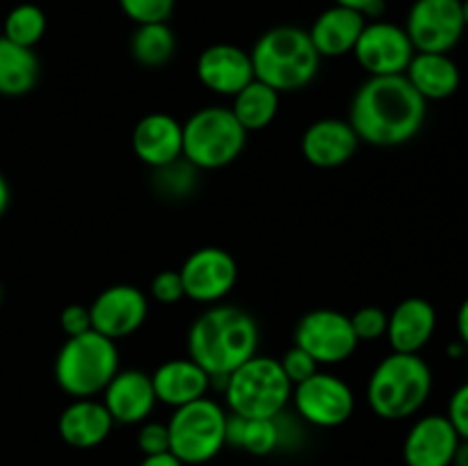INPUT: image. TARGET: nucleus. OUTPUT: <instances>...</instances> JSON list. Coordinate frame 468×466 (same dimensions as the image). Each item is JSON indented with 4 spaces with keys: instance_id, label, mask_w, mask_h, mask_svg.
<instances>
[{
    "instance_id": "f257e3e1",
    "label": "nucleus",
    "mask_w": 468,
    "mask_h": 466,
    "mask_svg": "<svg viewBox=\"0 0 468 466\" xmlns=\"http://www.w3.org/2000/svg\"><path fill=\"white\" fill-rule=\"evenodd\" d=\"M428 119V101L402 76H368L355 91L347 122L364 144L393 149L414 140Z\"/></svg>"
},
{
    "instance_id": "f03ea898",
    "label": "nucleus",
    "mask_w": 468,
    "mask_h": 466,
    "mask_svg": "<svg viewBox=\"0 0 468 466\" xmlns=\"http://www.w3.org/2000/svg\"><path fill=\"white\" fill-rule=\"evenodd\" d=\"M259 324L240 306L213 304L195 318L187 332V356L210 377H229L259 355Z\"/></svg>"
},
{
    "instance_id": "7ed1b4c3",
    "label": "nucleus",
    "mask_w": 468,
    "mask_h": 466,
    "mask_svg": "<svg viewBox=\"0 0 468 466\" xmlns=\"http://www.w3.org/2000/svg\"><path fill=\"white\" fill-rule=\"evenodd\" d=\"M250 55L256 80L265 82L279 94L309 87L323 62L309 30L300 26L270 27L256 39Z\"/></svg>"
},
{
    "instance_id": "20e7f679",
    "label": "nucleus",
    "mask_w": 468,
    "mask_h": 466,
    "mask_svg": "<svg viewBox=\"0 0 468 466\" xmlns=\"http://www.w3.org/2000/svg\"><path fill=\"white\" fill-rule=\"evenodd\" d=\"M432 387V368L423 356L391 352L370 373L366 400L379 418L407 420L423 409Z\"/></svg>"
},
{
    "instance_id": "39448f33",
    "label": "nucleus",
    "mask_w": 468,
    "mask_h": 466,
    "mask_svg": "<svg viewBox=\"0 0 468 466\" xmlns=\"http://www.w3.org/2000/svg\"><path fill=\"white\" fill-rule=\"evenodd\" d=\"M119 370L117 341L94 329L67 338L53 365L55 382L73 400L101 396Z\"/></svg>"
},
{
    "instance_id": "423d86ee",
    "label": "nucleus",
    "mask_w": 468,
    "mask_h": 466,
    "mask_svg": "<svg viewBox=\"0 0 468 466\" xmlns=\"http://www.w3.org/2000/svg\"><path fill=\"white\" fill-rule=\"evenodd\" d=\"M222 396L229 414L242 418H277L291 405L292 384L279 359L254 355L229 375Z\"/></svg>"
},
{
    "instance_id": "0eeeda50",
    "label": "nucleus",
    "mask_w": 468,
    "mask_h": 466,
    "mask_svg": "<svg viewBox=\"0 0 468 466\" xmlns=\"http://www.w3.org/2000/svg\"><path fill=\"white\" fill-rule=\"evenodd\" d=\"M247 135L231 108L208 105L183 122V158L199 172L224 169L240 158Z\"/></svg>"
},
{
    "instance_id": "6e6552de",
    "label": "nucleus",
    "mask_w": 468,
    "mask_h": 466,
    "mask_svg": "<svg viewBox=\"0 0 468 466\" xmlns=\"http://www.w3.org/2000/svg\"><path fill=\"white\" fill-rule=\"evenodd\" d=\"M227 418L229 411L208 396L176 407L167 420L169 452L186 466L208 464L227 446Z\"/></svg>"
},
{
    "instance_id": "1a4fd4ad",
    "label": "nucleus",
    "mask_w": 468,
    "mask_h": 466,
    "mask_svg": "<svg viewBox=\"0 0 468 466\" xmlns=\"http://www.w3.org/2000/svg\"><path fill=\"white\" fill-rule=\"evenodd\" d=\"M291 402L300 420L320 429L341 428L355 414V391L346 379L327 370L295 384Z\"/></svg>"
},
{
    "instance_id": "9d476101",
    "label": "nucleus",
    "mask_w": 468,
    "mask_h": 466,
    "mask_svg": "<svg viewBox=\"0 0 468 466\" xmlns=\"http://www.w3.org/2000/svg\"><path fill=\"white\" fill-rule=\"evenodd\" d=\"M295 345L314 356L318 365H338L359 347L350 315L336 309H314L295 327Z\"/></svg>"
},
{
    "instance_id": "9b49d317",
    "label": "nucleus",
    "mask_w": 468,
    "mask_h": 466,
    "mask_svg": "<svg viewBox=\"0 0 468 466\" xmlns=\"http://www.w3.org/2000/svg\"><path fill=\"white\" fill-rule=\"evenodd\" d=\"M405 30L416 53H451L466 32L462 0H414Z\"/></svg>"
},
{
    "instance_id": "f8f14e48",
    "label": "nucleus",
    "mask_w": 468,
    "mask_h": 466,
    "mask_svg": "<svg viewBox=\"0 0 468 466\" xmlns=\"http://www.w3.org/2000/svg\"><path fill=\"white\" fill-rule=\"evenodd\" d=\"M352 55L368 76H402L416 50L405 26L373 18L366 23Z\"/></svg>"
},
{
    "instance_id": "ddd939ff",
    "label": "nucleus",
    "mask_w": 468,
    "mask_h": 466,
    "mask_svg": "<svg viewBox=\"0 0 468 466\" xmlns=\"http://www.w3.org/2000/svg\"><path fill=\"white\" fill-rule=\"evenodd\" d=\"M178 274L187 300L197 304H219L236 288L238 263L231 251L222 247H201L183 260Z\"/></svg>"
},
{
    "instance_id": "4468645a",
    "label": "nucleus",
    "mask_w": 468,
    "mask_h": 466,
    "mask_svg": "<svg viewBox=\"0 0 468 466\" xmlns=\"http://www.w3.org/2000/svg\"><path fill=\"white\" fill-rule=\"evenodd\" d=\"M91 329L119 341L140 332L149 315V300L142 288L133 283H117L105 288L90 304Z\"/></svg>"
},
{
    "instance_id": "2eb2a0df",
    "label": "nucleus",
    "mask_w": 468,
    "mask_h": 466,
    "mask_svg": "<svg viewBox=\"0 0 468 466\" xmlns=\"http://www.w3.org/2000/svg\"><path fill=\"white\" fill-rule=\"evenodd\" d=\"M460 441L446 414H425L407 432L402 460L407 466H452Z\"/></svg>"
},
{
    "instance_id": "dca6fc26",
    "label": "nucleus",
    "mask_w": 468,
    "mask_h": 466,
    "mask_svg": "<svg viewBox=\"0 0 468 466\" xmlns=\"http://www.w3.org/2000/svg\"><path fill=\"white\" fill-rule=\"evenodd\" d=\"M197 78L218 96H236L254 80L250 50L236 44H213L197 58Z\"/></svg>"
},
{
    "instance_id": "f3484780",
    "label": "nucleus",
    "mask_w": 468,
    "mask_h": 466,
    "mask_svg": "<svg viewBox=\"0 0 468 466\" xmlns=\"http://www.w3.org/2000/svg\"><path fill=\"white\" fill-rule=\"evenodd\" d=\"M361 140L347 119L324 117L311 123L302 135V155L318 169L343 167L355 158Z\"/></svg>"
},
{
    "instance_id": "a211bd4d",
    "label": "nucleus",
    "mask_w": 468,
    "mask_h": 466,
    "mask_svg": "<svg viewBox=\"0 0 468 466\" xmlns=\"http://www.w3.org/2000/svg\"><path fill=\"white\" fill-rule=\"evenodd\" d=\"M101 396L114 425H142L158 405L151 375L135 368L119 370Z\"/></svg>"
},
{
    "instance_id": "6ab92c4d",
    "label": "nucleus",
    "mask_w": 468,
    "mask_h": 466,
    "mask_svg": "<svg viewBox=\"0 0 468 466\" xmlns=\"http://www.w3.org/2000/svg\"><path fill=\"white\" fill-rule=\"evenodd\" d=\"M131 144L133 154L146 167H165V164L183 158V123L172 114H146L133 128Z\"/></svg>"
},
{
    "instance_id": "aec40b11",
    "label": "nucleus",
    "mask_w": 468,
    "mask_h": 466,
    "mask_svg": "<svg viewBox=\"0 0 468 466\" xmlns=\"http://www.w3.org/2000/svg\"><path fill=\"white\" fill-rule=\"evenodd\" d=\"M437 332V309L425 297H407L388 313L387 341L393 352L420 355Z\"/></svg>"
},
{
    "instance_id": "412c9836",
    "label": "nucleus",
    "mask_w": 468,
    "mask_h": 466,
    "mask_svg": "<svg viewBox=\"0 0 468 466\" xmlns=\"http://www.w3.org/2000/svg\"><path fill=\"white\" fill-rule=\"evenodd\" d=\"M114 429V420L105 405L96 397H76L62 409L58 432L67 446L76 450H91L108 441Z\"/></svg>"
},
{
    "instance_id": "4be33fe9",
    "label": "nucleus",
    "mask_w": 468,
    "mask_h": 466,
    "mask_svg": "<svg viewBox=\"0 0 468 466\" xmlns=\"http://www.w3.org/2000/svg\"><path fill=\"white\" fill-rule=\"evenodd\" d=\"M366 23L368 18L356 9L332 5L315 16L309 37L320 58H346L355 50Z\"/></svg>"
},
{
    "instance_id": "5701e85b",
    "label": "nucleus",
    "mask_w": 468,
    "mask_h": 466,
    "mask_svg": "<svg viewBox=\"0 0 468 466\" xmlns=\"http://www.w3.org/2000/svg\"><path fill=\"white\" fill-rule=\"evenodd\" d=\"M151 382H154L158 402L174 407V409L206 397L210 391V375L190 356L160 364L151 375Z\"/></svg>"
},
{
    "instance_id": "b1692460",
    "label": "nucleus",
    "mask_w": 468,
    "mask_h": 466,
    "mask_svg": "<svg viewBox=\"0 0 468 466\" xmlns=\"http://www.w3.org/2000/svg\"><path fill=\"white\" fill-rule=\"evenodd\" d=\"M405 78L425 101L451 99L462 85V71L451 53H416Z\"/></svg>"
},
{
    "instance_id": "393cba45",
    "label": "nucleus",
    "mask_w": 468,
    "mask_h": 466,
    "mask_svg": "<svg viewBox=\"0 0 468 466\" xmlns=\"http://www.w3.org/2000/svg\"><path fill=\"white\" fill-rule=\"evenodd\" d=\"M41 64L35 48H26L0 35V96L30 94L39 82Z\"/></svg>"
},
{
    "instance_id": "a878e982",
    "label": "nucleus",
    "mask_w": 468,
    "mask_h": 466,
    "mask_svg": "<svg viewBox=\"0 0 468 466\" xmlns=\"http://www.w3.org/2000/svg\"><path fill=\"white\" fill-rule=\"evenodd\" d=\"M227 446L245 450L254 457L272 455L282 448L279 416L277 418H242V416L229 414Z\"/></svg>"
},
{
    "instance_id": "bb28decb",
    "label": "nucleus",
    "mask_w": 468,
    "mask_h": 466,
    "mask_svg": "<svg viewBox=\"0 0 468 466\" xmlns=\"http://www.w3.org/2000/svg\"><path fill=\"white\" fill-rule=\"evenodd\" d=\"M279 99H282V94L277 90L254 78L250 85L242 87L233 96L231 112L236 114V119L247 132L265 131L277 119Z\"/></svg>"
},
{
    "instance_id": "cd10ccee",
    "label": "nucleus",
    "mask_w": 468,
    "mask_h": 466,
    "mask_svg": "<svg viewBox=\"0 0 468 466\" xmlns=\"http://www.w3.org/2000/svg\"><path fill=\"white\" fill-rule=\"evenodd\" d=\"M176 35L167 23H144L137 26L131 37V55L140 67L163 69L176 55Z\"/></svg>"
},
{
    "instance_id": "c85d7f7f",
    "label": "nucleus",
    "mask_w": 468,
    "mask_h": 466,
    "mask_svg": "<svg viewBox=\"0 0 468 466\" xmlns=\"http://www.w3.org/2000/svg\"><path fill=\"white\" fill-rule=\"evenodd\" d=\"M48 18L44 9L35 3H21L7 12L3 21V37L26 48H35L46 35Z\"/></svg>"
},
{
    "instance_id": "c756f323",
    "label": "nucleus",
    "mask_w": 468,
    "mask_h": 466,
    "mask_svg": "<svg viewBox=\"0 0 468 466\" xmlns=\"http://www.w3.org/2000/svg\"><path fill=\"white\" fill-rule=\"evenodd\" d=\"M197 185H199V169L187 163L186 158L154 169V187L165 199H187L197 190Z\"/></svg>"
},
{
    "instance_id": "7c9ffc66",
    "label": "nucleus",
    "mask_w": 468,
    "mask_h": 466,
    "mask_svg": "<svg viewBox=\"0 0 468 466\" xmlns=\"http://www.w3.org/2000/svg\"><path fill=\"white\" fill-rule=\"evenodd\" d=\"M122 12L137 26L144 23H167L174 14L176 0H117Z\"/></svg>"
},
{
    "instance_id": "2f4dec72",
    "label": "nucleus",
    "mask_w": 468,
    "mask_h": 466,
    "mask_svg": "<svg viewBox=\"0 0 468 466\" xmlns=\"http://www.w3.org/2000/svg\"><path fill=\"white\" fill-rule=\"evenodd\" d=\"M352 329H355L356 338L361 341H378V338L387 336L388 313L379 306H364V309L355 311L350 315Z\"/></svg>"
},
{
    "instance_id": "473e14b6",
    "label": "nucleus",
    "mask_w": 468,
    "mask_h": 466,
    "mask_svg": "<svg viewBox=\"0 0 468 466\" xmlns=\"http://www.w3.org/2000/svg\"><path fill=\"white\" fill-rule=\"evenodd\" d=\"M279 364H282L283 373H286V377L291 379L292 387L304 382V379H309L311 375H315L320 370V365L315 364L314 356L306 355V352L297 345H292L291 350H286V355L279 359Z\"/></svg>"
},
{
    "instance_id": "72a5a7b5",
    "label": "nucleus",
    "mask_w": 468,
    "mask_h": 466,
    "mask_svg": "<svg viewBox=\"0 0 468 466\" xmlns=\"http://www.w3.org/2000/svg\"><path fill=\"white\" fill-rule=\"evenodd\" d=\"M137 448L144 457L169 452V428L158 420H144L137 432Z\"/></svg>"
},
{
    "instance_id": "f704fd0d",
    "label": "nucleus",
    "mask_w": 468,
    "mask_h": 466,
    "mask_svg": "<svg viewBox=\"0 0 468 466\" xmlns=\"http://www.w3.org/2000/svg\"><path fill=\"white\" fill-rule=\"evenodd\" d=\"M151 297L160 304H176L186 297V291H183V281L178 270H163V272L155 274L151 279Z\"/></svg>"
},
{
    "instance_id": "c9c22d12",
    "label": "nucleus",
    "mask_w": 468,
    "mask_h": 466,
    "mask_svg": "<svg viewBox=\"0 0 468 466\" xmlns=\"http://www.w3.org/2000/svg\"><path fill=\"white\" fill-rule=\"evenodd\" d=\"M448 420L452 423L462 441H468V382L460 384L448 400Z\"/></svg>"
},
{
    "instance_id": "e433bc0d",
    "label": "nucleus",
    "mask_w": 468,
    "mask_h": 466,
    "mask_svg": "<svg viewBox=\"0 0 468 466\" xmlns=\"http://www.w3.org/2000/svg\"><path fill=\"white\" fill-rule=\"evenodd\" d=\"M59 327H62V332L67 334V338L80 336V334L90 332L91 329L90 306H82V304L64 306L62 313H59Z\"/></svg>"
},
{
    "instance_id": "4c0bfd02",
    "label": "nucleus",
    "mask_w": 468,
    "mask_h": 466,
    "mask_svg": "<svg viewBox=\"0 0 468 466\" xmlns=\"http://www.w3.org/2000/svg\"><path fill=\"white\" fill-rule=\"evenodd\" d=\"M334 5L352 7L364 14L366 18H375L384 12V0H334Z\"/></svg>"
},
{
    "instance_id": "58836bf2",
    "label": "nucleus",
    "mask_w": 468,
    "mask_h": 466,
    "mask_svg": "<svg viewBox=\"0 0 468 466\" xmlns=\"http://www.w3.org/2000/svg\"><path fill=\"white\" fill-rule=\"evenodd\" d=\"M457 336H460V343L468 350V297L460 304L457 309Z\"/></svg>"
},
{
    "instance_id": "ea45409f",
    "label": "nucleus",
    "mask_w": 468,
    "mask_h": 466,
    "mask_svg": "<svg viewBox=\"0 0 468 466\" xmlns=\"http://www.w3.org/2000/svg\"><path fill=\"white\" fill-rule=\"evenodd\" d=\"M137 466H186V464L178 461L172 452H160V455L142 457V461Z\"/></svg>"
},
{
    "instance_id": "a19ab883",
    "label": "nucleus",
    "mask_w": 468,
    "mask_h": 466,
    "mask_svg": "<svg viewBox=\"0 0 468 466\" xmlns=\"http://www.w3.org/2000/svg\"><path fill=\"white\" fill-rule=\"evenodd\" d=\"M9 201H12V190H9V183L7 178H5V174L0 172V217L7 213Z\"/></svg>"
},
{
    "instance_id": "79ce46f5",
    "label": "nucleus",
    "mask_w": 468,
    "mask_h": 466,
    "mask_svg": "<svg viewBox=\"0 0 468 466\" xmlns=\"http://www.w3.org/2000/svg\"><path fill=\"white\" fill-rule=\"evenodd\" d=\"M452 466H468V441H460L455 457H452Z\"/></svg>"
},
{
    "instance_id": "37998d69",
    "label": "nucleus",
    "mask_w": 468,
    "mask_h": 466,
    "mask_svg": "<svg viewBox=\"0 0 468 466\" xmlns=\"http://www.w3.org/2000/svg\"><path fill=\"white\" fill-rule=\"evenodd\" d=\"M464 352H466V347L462 345L460 341L451 343V345H448V356H452V359H460V356L464 355Z\"/></svg>"
},
{
    "instance_id": "c03bdc74",
    "label": "nucleus",
    "mask_w": 468,
    "mask_h": 466,
    "mask_svg": "<svg viewBox=\"0 0 468 466\" xmlns=\"http://www.w3.org/2000/svg\"><path fill=\"white\" fill-rule=\"evenodd\" d=\"M462 12H464V23H466V30H468V0H462Z\"/></svg>"
},
{
    "instance_id": "a18cd8bd",
    "label": "nucleus",
    "mask_w": 468,
    "mask_h": 466,
    "mask_svg": "<svg viewBox=\"0 0 468 466\" xmlns=\"http://www.w3.org/2000/svg\"><path fill=\"white\" fill-rule=\"evenodd\" d=\"M0 300H3V288H0Z\"/></svg>"
}]
</instances>
